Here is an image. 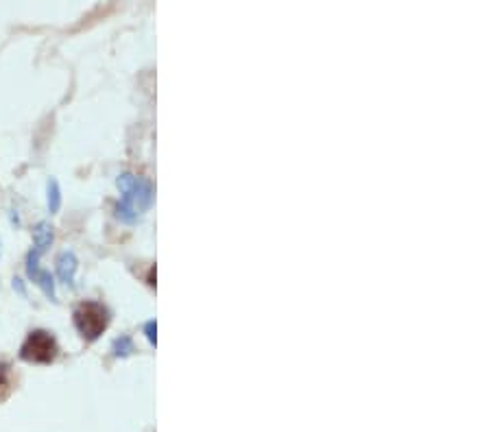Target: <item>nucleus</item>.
Here are the masks:
<instances>
[{"mask_svg": "<svg viewBox=\"0 0 491 432\" xmlns=\"http://www.w3.org/2000/svg\"><path fill=\"white\" fill-rule=\"evenodd\" d=\"M144 332H147L149 343H153V345H155V340H157V336H155V332H157L155 321H147V326H144Z\"/></svg>", "mask_w": 491, "mask_h": 432, "instance_id": "nucleus-9", "label": "nucleus"}, {"mask_svg": "<svg viewBox=\"0 0 491 432\" xmlns=\"http://www.w3.org/2000/svg\"><path fill=\"white\" fill-rule=\"evenodd\" d=\"M118 188L122 192V201L116 208V216L127 223H131L151 206V201H153L151 184L131 175V173H124L118 177Z\"/></svg>", "mask_w": 491, "mask_h": 432, "instance_id": "nucleus-1", "label": "nucleus"}, {"mask_svg": "<svg viewBox=\"0 0 491 432\" xmlns=\"http://www.w3.org/2000/svg\"><path fill=\"white\" fill-rule=\"evenodd\" d=\"M57 340L46 330H33L27 340L20 347V358L27 363H38V365H48L57 358Z\"/></svg>", "mask_w": 491, "mask_h": 432, "instance_id": "nucleus-3", "label": "nucleus"}, {"mask_svg": "<svg viewBox=\"0 0 491 432\" xmlns=\"http://www.w3.org/2000/svg\"><path fill=\"white\" fill-rule=\"evenodd\" d=\"M75 326L85 340H97L109 326V312L103 303L83 301L75 310Z\"/></svg>", "mask_w": 491, "mask_h": 432, "instance_id": "nucleus-2", "label": "nucleus"}, {"mask_svg": "<svg viewBox=\"0 0 491 432\" xmlns=\"http://www.w3.org/2000/svg\"><path fill=\"white\" fill-rule=\"evenodd\" d=\"M129 352H134V343L129 336H120L116 343H114V354L116 356H127Z\"/></svg>", "mask_w": 491, "mask_h": 432, "instance_id": "nucleus-8", "label": "nucleus"}, {"mask_svg": "<svg viewBox=\"0 0 491 432\" xmlns=\"http://www.w3.org/2000/svg\"><path fill=\"white\" fill-rule=\"evenodd\" d=\"M33 238H35V249L44 254V249L52 243V227L46 221L38 223V227L33 229Z\"/></svg>", "mask_w": 491, "mask_h": 432, "instance_id": "nucleus-5", "label": "nucleus"}, {"mask_svg": "<svg viewBox=\"0 0 491 432\" xmlns=\"http://www.w3.org/2000/svg\"><path fill=\"white\" fill-rule=\"evenodd\" d=\"M13 288H17L22 295H24V286H22V280H13Z\"/></svg>", "mask_w": 491, "mask_h": 432, "instance_id": "nucleus-10", "label": "nucleus"}, {"mask_svg": "<svg viewBox=\"0 0 491 432\" xmlns=\"http://www.w3.org/2000/svg\"><path fill=\"white\" fill-rule=\"evenodd\" d=\"M62 208V190L57 179H50L48 182V210L50 212H57Z\"/></svg>", "mask_w": 491, "mask_h": 432, "instance_id": "nucleus-6", "label": "nucleus"}, {"mask_svg": "<svg viewBox=\"0 0 491 432\" xmlns=\"http://www.w3.org/2000/svg\"><path fill=\"white\" fill-rule=\"evenodd\" d=\"M75 273H77V258L72 251H64L57 258V275L64 284L72 286L75 284Z\"/></svg>", "mask_w": 491, "mask_h": 432, "instance_id": "nucleus-4", "label": "nucleus"}, {"mask_svg": "<svg viewBox=\"0 0 491 432\" xmlns=\"http://www.w3.org/2000/svg\"><path fill=\"white\" fill-rule=\"evenodd\" d=\"M9 384H11V371L5 363H0V400L9 393V389H11Z\"/></svg>", "mask_w": 491, "mask_h": 432, "instance_id": "nucleus-7", "label": "nucleus"}]
</instances>
